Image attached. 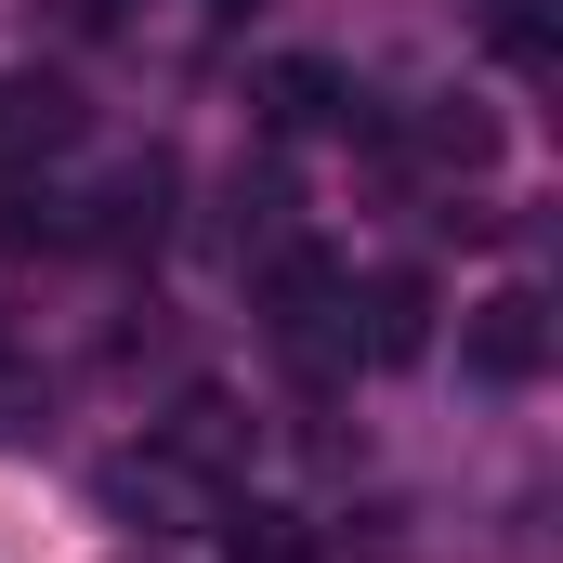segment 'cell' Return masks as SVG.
I'll return each instance as SVG.
<instances>
[{
  "instance_id": "6da1fadb",
  "label": "cell",
  "mask_w": 563,
  "mask_h": 563,
  "mask_svg": "<svg viewBox=\"0 0 563 563\" xmlns=\"http://www.w3.org/2000/svg\"><path fill=\"white\" fill-rule=\"evenodd\" d=\"M263 328H276L288 367H354V276L328 250H263Z\"/></svg>"
},
{
  "instance_id": "7a4b0ae2",
  "label": "cell",
  "mask_w": 563,
  "mask_h": 563,
  "mask_svg": "<svg viewBox=\"0 0 563 563\" xmlns=\"http://www.w3.org/2000/svg\"><path fill=\"white\" fill-rule=\"evenodd\" d=\"M459 367L498 380V394H525V380L551 367V301H538V288H485V301L459 314Z\"/></svg>"
},
{
  "instance_id": "3957f363",
  "label": "cell",
  "mask_w": 563,
  "mask_h": 563,
  "mask_svg": "<svg viewBox=\"0 0 563 563\" xmlns=\"http://www.w3.org/2000/svg\"><path fill=\"white\" fill-rule=\"evenodd\" d=\"M354 354H367V367H420L432 354V276L380 263V276L354 288Z\"/></svg>"
},
{
  "instance_id": "277c9868",
  "label": "cell",
  "mask_w": 563,
  "mask_h": 563,
  "mask_svg": "<svg viewBox=\"0 0 563 563\" xmlns=\"http://www.w3.org/2000/svg\"><path fill=\"white\" fill-rule=\"evenodd\" d=\"M263 106H276V132H354V119H367V92H354L341 66H276Z\"/></svg>"
},
{
  "instance_id": "5b68a950",
  "label": "cell",
  "mask_w": 563,
  "mask_h": 563,
  "mask_svg": "<svg viewBox=\"0 0 563 563\" xmlns=\"http://www.w3.org/2000/svg\"><path fill=\"white\" fill-rule=\"evenodd\" d=\"M157 445H170V459H184L197 485H223V472L250 459V420H236L223 394H184V407H170V432H157Z\"/></svg>"
},
{
  "instance_id": "8992f818",
  "label": "cell",
  "mask_w": 563,
  "mask_h": 563,
  "mask_svg": "<svg viewBox=\"0 0 563 563\" xmlns=\"http://www.w3.org/2000/svg\"><path fill=\"white\" fill-rule=\"evenodd\" d=\"M66 132H79V106H66L53 79H0V170H13V157H53Z\"/></svg>"
},
{
  "instance_id": "52a82bcc",
  "label": "cell",
  "mask_w": 563,
  "mask_h": 563,
  "mask_svg": "<svg viewBox=\"0 0 563 563\" xmlns=\"http://www.w3.org/2000/svg\"><path fill=\"white\" fill-rule=\"evenodd\" d=\"M407 144H420L432 170H485V157H498V119H472V106H445V119H420Z\"/></svg>"
},
{
  "instance_id": "ba28073f",
  "label": "cell",
  "mask_w": 563,
  "mask_h": 563,
  "mask_svg": "<svg viewBox=\"0 0 563 563\" xmlns=\"http://www.w3.org/2000/svg\"><path fill=\"white\" fill-rule=\"evenodd\" d=\"M223 525H236V551H250V563H301V551H314L288 511H223Z\"/></svg>"
},
{
  "instance_id": "9c48e42d",
  "label": "cell",
  "mask_w": 563,
  "mask_h": 563,
  "mask_svg": "<svg viewBox=\"0 0 563 563\" xmlns=\"http://www.w3.org/2000/svg\"><path fill=\"white\" fill-rule=\"evenodd\" d=\"M223 13H250V0H223Z\"/></svg>"
}]
</instances>
